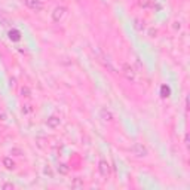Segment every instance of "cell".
Wrapping results in <instances>:
<instances>
[{
	"label": "cell",
	"mask_w": 190,
	"mask_h": 190,
	"mask_svg": "<svg viewBox=\"0 0 190 190\" xmlns=\"http://www.w3.org/2000/svg\"><path fill=\"white\" fill-rule=\"evenodd\" d=\"M122 73H123V76H125L129 82H137V71L132 69L129 64H123V67H122Z\"/></svg>",
	"instance_id": "obj_2"
},
{
	"label": "cell",
	"mask_w": 190,
	"mask_h": 190,
	"mask_svg": "<svg viewBox=\"0 0 190 190\" xmlns=\"http://www.w3.org/2000/svg\"><path fill=\"white\" fill-rule=\"evenodd\" d=\"M100 116L103 120H106V122H111L115 117H113V115H111V111L110 110H107V109H101L100 110Z\"/></svg>",
	"instance_id": "obj_7"
},
{
	"label": "cell",
	"mask_w": 190,
	"mask_h": 190,
	"mask_svg": "<svg viewBox=\"0 0 190 190\" xmlns=\"http://www.w3.org/2000/svg\"><path fill=\"white\" fill-rule=\"evenodd\" d=\"M9 39H11V40H15V42H18V40L21 39V36H20V31H18V30H12V31H9Z\"/></svg>",
	"instance_id": "obj_9"
},
{
	"label": "cell",
	"mask_w": 190,
	"mask_h": 190,
	"mask_svg": "<svg viewBox=\"0 0 190 190\" xmlns=\"http://www.w3.org/2000/svg\"><path fill=\"white\" fill-rule=\"evenodd\" d=\"M59 171H61V174H67V171H69V169H67L65 165H59Z\"/></svg>",
	"instance_id": "obj_12"
},
{
	"label": "cell",
	"mask_w": 190,
	"mask_h": 190,
	"mask_svg": "<svg viewBox=\"0 0 190 190\" xmlns=\"http://www.w3.org/2000/svg\"><path fill=\"white\" fill-rule=\"evenodd\" d=\"M21 94H22V97H25V98H28L31 92H30V89H28L27 86H24V88H21Z\"/></svg>",
	"instance_id": "obj_10"
},
{
	"label": "cell",
	"mask_w": 190,
	"mask_h": 190,
	"mask_svg": "<svg viewBox=\"0 0 190 190\" xmlns=\"http://www.w3.org/2000/svg\"><path fill=\"white\" fill-rule=\"evenodd\" d=\"M59 123H61V120H59V117H57V116H51V117H49V119L46 120V125L51 128V129H55V128H58Z\"/></svg>",
	"instance_id": "obj_6"
},
{
	"label": "cell",
	"mask_w": 190,
	"mask_h": 190,
	"mask_svg": "<svg viewBox=\"0 0 190 190\" xmlns=\"http://www.w3.org/2000/svg\"><path fill=\"white\" fill-rule=\"evenodd\" d=\"M3 189H14L12 184H3Z\"/></svg>",
	"instance_id": "obj_16"
},
{
	"label": "cell",
	"mask_w": 190,
	"mask_h": 190,
	"mask_svg": "<svg viewBox=\"0 0 190 190\" xmlns=\"http://www.w3.org/2000/svg\"><path fill=\"white\" fill-rule=\"evenodd\" d=\"M65 11H67V9H65L64 6H58V8H55L53 12H52V20L55 22H59L64 18V15H65Z\"/></svg>",
	"instance_id": "obj_3"
},
{
	"label": "cell",
	"mask_w": 190,
	"mask_h": 190,
	"mask_svg": "<svg viewBox=\"0 0 190 190\" xmlns=\"http://www.w3.org/2000/svg\"><path fill=\"white\" fill-rule=\"evenodd\" d=\"M131 153L135 156V158H146L148 154V150H147V147L142 144V142H134L131 146Z\"/></svg>",
	"instance_id": "obj_1"
},
{
	"label": "cell",
	"mask_w": 190,
	"mask_h": 190,
	"mask_svg": "<svg viewBox=\"0 0 190 190\" xmlns=\"http://www.w3.org/2000/svg\"><path fill=\"white\" fill-rule=\"evenodd\" d=\"M25 2V5L31 9V11H36V12H39V11H42L43 9V3L40 2V0H24Z\"/></svg>",
	"instance_id": "obj_5"
},
{
	"label": "cell",
	"mask_w": 190,
	"mask_h": 190,
	"mask_svg": "<svg viewBox=\"0 0 190 190\" xmlns=\"http://www.w3.org/2000/svg\"><path fill=\"white\" fill-rule=\"evenodd\" d=\"M168 95H169V88L162 86V97H168Z\"/></svg>",
	"instance_id": "obj_11"
},
{
	"label": "cell",
	"mask_w": 190,
	"mask_h": 190,
	"mask_svg": "<svg viewBox=\"0 0 190 190\" xmlns=\"http://www.w3.org/2000/svg\"><path fill=\"white\" fill-rule=\"evenodd\" d=\"M12 153H16L15 156H21V150H18V148H12Z\"/></svg>",
	"instance_id": "obj_14"
},
{
	"label": "cell",
	"mask_w": 190,
	"mask_h": 190,
	"mask_svg": "<svg viewBox=\"0 0 190 190\" xmlns=\"http://www.w3.org/2000/svg\"><path fill=\"white\" fill-rule=\"evenodd\" d=\"M98 171H100V174L103 177H109L110 175V165H109V162L104 160V159H101L100 164H98Z\"/></svg>",
	"instance_id": "obj_4"
},
{
	"label": "cell",
	"mask_w": 190,
	"mask_h": 190,
	"mask_svg": "<svg viewBox=\"0 0 190 190\" xmlns=\"http://www.w3.org/2000/svg\"><path fill=\"white\" fill-rule=\"evenodd\" d=\"M0 116H2V119H5V113H3V111H2V110H0Z\"/></svg>",
	"instance_id": "obj_17"
},
{
	"label": "cell",
	"mask_w": 190,
	"mask_h": 190,
	"mask_svg": "<svg viewBox=\"0 0 190 190\" xmlns=\"http://www.w3.org/2000/svg\"><path fill=\"white\" fill-rule=\"evenodd\" d=\"M30 111H31V109H30V106H24L22 107V113H30Z\"/></svg>",
	"instance_id": "obj_13"
},
{
	"label": "cell",
	"mask_w": 190,
	"mask_h": 190,
	"mask_svg": "<svg viewBox=\"0 0 190 190\" xmlns=\"http://www.w3.org/2000/svg\"><path fill=\"white\" fill-rule=\"evenodd\" d=\"M2 164H3V166H5L8 171H14V169H15V162H14L11 158H3L2 159Z\"/></svg>",
	"instance_id": "obj_8"
},
{
	"label": "cell",
	"mask_w": 190,
	"mask_h": 190,
	"mask_svg": "<svg viewBox=\"0 0 190 190\" xmlns=\"http://www.w3.org/2000/svg\"><path fill=\"white\" fill-rule=\"evenodd\" d=\"M140 5H141V6H144V8H146V6L148 5V2H147V0H142V2H140Z\"/></svg>",
	"instance_id": "obj_15"
}]
</instances>
